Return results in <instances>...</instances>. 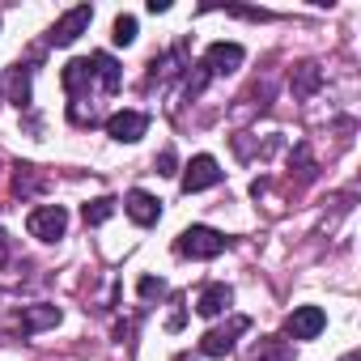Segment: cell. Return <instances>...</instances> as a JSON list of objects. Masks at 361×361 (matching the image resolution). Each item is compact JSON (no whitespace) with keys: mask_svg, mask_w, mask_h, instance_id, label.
<instances>
[{"mask_svg":"<svg viewBox=\"0 0 361 361\" xmlns=\"http://www.w3.org/2000/svg\"><path fill=\"white\" fill-rule=\"evenodd\" d=\"M123 213H128L136 226H157V217H161V200L136 188V192H128V200H123Z\"/></svg>","mask_w":361,"mask_h":361,"instance_id":"9c48e42d","label":"cell"},{"mask_svg":"<svg viewBox=\"0 0 361 361\" xmlns=\"http://www.w3.org/2000/svg\"><path fill=\"white\" fill-rule=\"evenodd\" d=\"M153 166H157V174H174V153L166 149V153H161V157H157Z\"/></svg>","mask_w":361,"mask_h":361,"instance_id":"d6986e66","label":"cell"},{"mask_svg":"<svg viewBox=\"0 0 361 361\" xmlns=\"http://www.w3.org/2000/svg\"><path fill=\"white\" fill-rule=\"evenodd\" d=\"M64 90H68V98L73 102H81V94H85V85H94V64L90 60H73L68 68H64Z\"/></svg>","mask_w":361,"mask_h":361,"instance_id":"8fae6325","label":"cell"},{"mask_svg":"<svg viewBox=\"0 0 361 361\" xmlns=\"http://www.w3.org/2000/svg\"><path fill=\"white\" fill-rule=\"evenodd\" d=\"M174 251L188 255V259H217L226 251V234L213 226H188L183 234L174 238Z\"/></svg>","mask_w":361,"mask_h":361,"instance_id":"6da1fadb","label":"cell"},{"mask_svg":"<svg viewBox=\"0 0 361 361\" xmlns=\"http://www.w3.org/2000/svg\"><path fill=\"white\" fill-rule=\"evenodd\" d=\"M26 230H30V238H39V243H56V238H64V230H68V213H64L60 204H43V209H35V213L26 217Z\"/></svg>","mask_w":361,"mask_h":361,"instance_id":"3957f363","label":"cell"},{"mask_svg":"<svg viewBox=\"0 0 361 361\" xmlns=\"http://www.w3.org/2000/svg\"><path fill=\"white\" fill-rule=\"evenodd\" d=\"M5 264H9V234L0 230V268H5Z\"/></svg>","mask_w":361,"mask_h":361,"instance_id":"ffe728a7","label":"cell"},{"mask_svg":"<svg viewBox=\"0 0 361 361\" xmlns=\"http://www.w3.org/2000/svg\"><path fill=\"white\" fill-rule=\"evenodd\" d=\"M344 361H361V353H348V357H344Z\"/></svg>","mask_w":361,"mask_h":361,"instance_id":"44dd1931","label":"cell"},{"mask_svg":"<svg viewBox=\"0 0 361 361\" xmlns=\"http://www.w3.org/2000/svg\"><path fill=\"white\" fill-rule=\"evenodd\" d=\"M319 81H323V77H319L314 64H298V68H293V94H298V98H310V94L319 90Z\"/></svg>","mask_w":361,"mask_h":361,"instance_id":"9a60e30c","label":"cell"},{"mask_svg":"<svg viewBox=\"0 0 361 361\" xmlns=\"http://www.w3.org/2000/svg\"><path fill=\"white\" fill-rule=\"evenodd\" d=\"M247 327H251V319H247V314H234L226 327H213V331L200 336V353H204V357H230V353H234V340H238Z\"/></svg>","mask_w":361,"mask_h":361,"instance_id":"277c9868","label":"cell"},{"mask_svg":"<svg viewBox=\"0 0 361 361\" xmlns=\"http://www.w3.org/2000/svg\"><path fill=\"white\" fill-rule=\"evenodd\" d=\"M230 302H234V289H230V285H209V289L196 298V310H200L204 319H217V314L230 310Z\"/></svg>","mask_w":361,"mask_h":361,"instance_id":"30bf717a","label":"cell"},{"mask_svg":"<svg viewBox=\"0 0 361 361\" xmlns=\"http://www.w3.org/2000/svg\"><path fill=\"white\" fill-rule=\"evenodd\" d=\"M90 64H94V77L102 81V90L106 94H115L119 85H123V73H119V64L106 56V51H98V56H90Z\"/></svg>","mask_w":361,"mask_h":361,"instance_id":"7c38bea8","label":"cell"},{"mask_svg":"<svg viewBox=\"0 0 361 361\" xmlns=\"http://www.w3.org/2000/svg\"><path fill=\"white\" fill-rule=\"evenodd\" d=\"M323 327H327V314H323L319 306H298V310L289 314V323H285V336H289V340H314Z\"/></svg>","mask_w":361,"mask_h":361,"instance_id":"ba28073f","label":"cell"},{"mask_svg":"<svg viewBox=\"0 0 361 361\" xmlns=\"http://www.w3.org/2000/svg\"><path fill=\"white\" fill-rule=\"evenodd\" d=\"M90 22H94V5H77V9H68V13L51 26L47 43H51V47H68V43H77V39L90 30Z\"/></svg>","mask_w":361,"mask_h":361,"instance_id":"5b68a950","label":"cell"},{"mask_svg":"<svg viewBox=\"0 0 361 361\" xmlns=\"http://www.w3.org/2000/svg\"><path fill=\"white\" fill-rule=\"evenodd\" d=\"M140 293H145V298H161V293H166V285H161V281H153V276H145V281H140Z\"/></svg>","mask_w":361,"mask_h":361,"instance_id":"ac0fdd59","label":"cell"},{"mask_svg":"<svg viewBox=\"0 0 361 361\" xmlns=\"http://www.w3.org/2000/svg\"><path fill=\"white\" fill-rule=\"evenodd\" d=\"M217 183H221V166H217V157H209V153L192 157L188 170H183V178H178V188H183L188 196H192V192H204V188H217Z\"/></svg>","mask_w":361,"mask_h":361,"instance_id":"8992f818","label":"cell"},{"mask_svg":"<svg viewBox=\"0 0 361 361\" xmlns=\"http://www.w3.org/2000/svg\"><path fill=\"white\" fill-rule=\"evenodd\" d=\"M60 323V306H26L22 310V331H43Z\"/></svg>","mask_w":361,"mask_h":361,"instance_id":"4fadbf2b","label":"cell"},{"mask_svg":"<svg viewBox=\"0 0 361 361\" xmlns=\"http://www.w3.org/2000/svg\"><path fill=\"white\" fill-rule=\"evenodd\" d=\"M145 132H149V115L145 111H115L106 119V136L119 140V145H136Z\"/></svg>","mask_w":361,"mask_h":361,"instance_id":"52a82bcc","label":"cell"},{"mask_svg":"<svg viewBox=\"0 0 361 361\" xmlns=\"http://www.w3.org/2000/svg\"><path fill=\"white\" fill-rule=\"evenodd\" d=\"M30 81H35V68L30 64H18L9 73V94H13L18 106H30Z\"/></svg>","mask_w":361,"mask_h":361,"instance_id":"5bb4252c","label":"cell"},{"mask_svg":"<svg viewBox=\"0 0 361 361\" xmlns=\"http://www.w3.org/2000/svg\"><path fill=\"white\" fill-rule=\"evenodd\" d=\"M115 204L119 200H111V196H98V200H90L85 209H81V217H85V226H102L111 213H115Z\"/></svg>","mask_w":361,"mask_h":361,"instance_id":"2e32d148","label":"cell"},{"mask_svg":"<svg viewBox=\"0 0 361 361\" xmlns=\"http://www.w3.org/2000/svg\"><path fill=\"white\" fill-rule=\"evenodd\" d=\"M111 39H115L119 47H132V43H136V18H132V13H119V18H115V30H111Z\"/></svg>","mask_w":361,"mask_h":361,"instance_id":"e0dca14e","label":"cell"},{"mask_svg":"<svg viewBox=\"0 0 361 361\" xmlns=\"http://www.w3.org/2000/svg\"><path fill=\"white\" fill-rule=\"evenodd\" d=\"M243 60H247L243 43H209L200 68H204V77H230V73L243 68Z\"/></svg>","mask_w":361,"mask_h":361,"instance_id":"7a4b0ae2","label":"cell"}]
</instances>
